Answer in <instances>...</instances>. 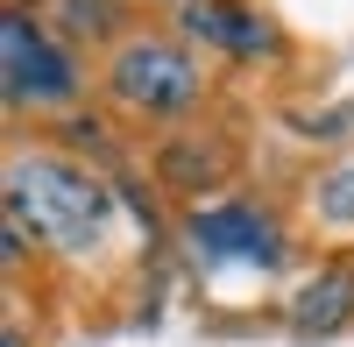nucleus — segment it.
<instances>
[{"mask_svg": "<svg viewBox=\"0 0 354 347\" xmlns=\"http://www.w3.org/2000/svg\"><path fill=\"white\" fill-rule=\"evenodd\" d=\"M0 85H8L15 113H64L85 93V71L50 21H36L28 8H8V21H0Z\"/></svg>", "mask_w": 354, "mask_h": 347, "instance_id": "nucleus-3", "label": "nucleus"}, {"mask_svg": "<svg viewBox=\"0 0 354 347\" xmlns=\"http://www.w3.org/2000/svg\"><path fill=\"white\" fill-rule=\"evenodd\" d=\"M177 36L198 50H220L234 64H270L283 50V28L248 0H192V8H177Z\"/></svg>", "mask_w": 354, "mask_h": 347, "instance_id": "nucleus-5", "label": "nucleus"}, {"mask_svg": "<svg viewBox=\"0 0 354 347\" xmlns=\"http://www.w3.org/2000/svg\"><path fill=\"white\" fill-rule=\"evenodd\" d=\"M170 8H192V0H170Z\"/></svg>", "mask_w": 354, "mask_h": 347, "instance_id": "nucleus-11", "label": "nucleus"}, {"mask_svg": "<svg viewBox=\"0 0 354 347\" xmlns=\"http://www.w3.org/2000/svg\"><path fill=\"white\" fill-rule=\"evenodd\" d=\"M8 227L36 234L50 255H100L106 234H113V191L106 178H93L85 163L57 156V149H15L8 170Z\"/></svg>", "mask_w": 354, "mask_h": 347, "instance_id": "nucleus-1", "label": "nucleus"}, {"mask_svg": "<svg viewBox=\"0 0 354 347\" xmlns=\"http://www.w3.org/2000/svg\"><path fill=\"white\" fill-rule=\"evenodd\" d=\"M185 248L205 270H234V263L277 270L283 263V227H277L270 206H255V198H213V206L198 198L185 213Z\"/></svg>", "mask_w": 354, "mask_h": 347, "instance_id": "nucleus-4", "label": "nucleus"}, {"mask_svg": "<svg viewBox=\"0 0 354 347\" xmlns=\"http://www.w3.org/2000/svg\"><path fill=\"white\" fill-rule=\"evenodd\" d=\"M106 106L128 113V121H149V128H170V121H192L205 106V71L185 36H156V28H128L106 57Z\"/></svg>", "mask_w": 354, "mask_h": 347, "instance_id": "nucleus-2", "label": "nucleus"}, {"mask_svg": "<svg viewBox=\"0 0 354 347\" xmlns=\"http://www.w3.org/2000/svg\"><path fill=\"white\" fill-rule=\"evenodd\" d=\"M312 213H319V227H333V234H354V156H333L312 178Z\"/></svg>", "mask_w": 354, "mask_h": 347, "instance_id": "nucleus-9", "label": "nucleus"}, {"mask_svg": "<svg viewBox=\"0 0 354 347\" xmlns=\"http://www.w3.org/2000/svg\"><path fill=\"white\" fill-rule=\"evenodd\" d=\"M8 347H21V333H15V326H8Z\"/></svg>", "mask_w": 354, "mask_h": 347, "instance_id": "nucleus-10", "label": "nucleus"}, {"mask_svg": "<svg viewBox=\"0 0 354 347\" xmlns=\"http://www.w3.org/2000/svg\"><path fill=\"white\" fill-rule=\"evenodd\" d=\"M50 28L64 43H121V0H43Z\"/></svg>", "mask_w": 354, "mask_h": 347, "instance_id": "nucleus-8", "label": "nucleus"}, {"mask_svg": "<svg viewBox=\"0 0 354 347\" xmlns=\"http://www.w3.org/2000/svg\"><path fill=\"white\" fill-rule=\"evenodd\" d=\"M156 178L170 191H213L227 178V149L220 142H198V135H170L156 149Z\"/></svg>", "mask_w": 354, "mask_h": 347, "instance_id": "nucleus-7", "label": "nucleus"}, {"mask_svg": "<svg viewBox=\"0 0 354 347\" xmlns=\"http://www.w3.org/2000/svg\"><path fill=\"white\" fill-rule=\"evenodd\" d=\"M283 319H290V333H305V340L340 333V326L354 319V263H326L319 276H305L298 291H290Z\"/></svg>", "mask_w": 354, "mask_h": 347, "instance_id": "nucleus-6", "label": "nucleus"}]
</instances>
